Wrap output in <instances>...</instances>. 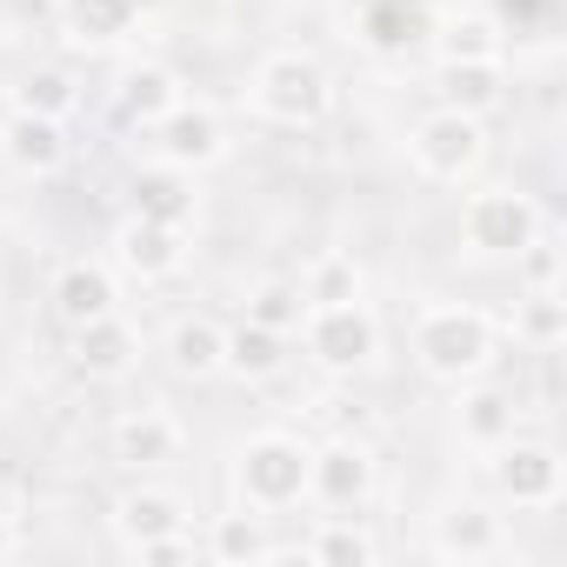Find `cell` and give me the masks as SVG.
<instances>
[{"instance_id":"obj_1","label":"cell","mask_w":567,"mask_h":567,"mask_svg":"<svg viewBox=\"0 0 567 567\" xmlns=\"http://www.w3.org/2000/svg\"><path fill=\"white\" fill-rule=\"evenodd\" d=\"M408 354H414V368H421L434 388H461V381L494 374V361H501V328H494V315H481V308H467V301H434V308L414 315Z\"/></svg>"},{"instance_id":"obj_2","label":"cell","mask_w":567,"mask_h":567,"mask_svg":"<svg viewBox=\"0 0 567 567\" xmlns=\"http://www.w3.org/2000/svg\"><path fill=\"white\" fill-rule=\"evenodd\" d=\"M308 454H315V441H301V434H288V427L247 434V441L234 447V461H227L234 501L254 507V514H267V520L308 507Z\"/></svg>"},{"instance_id":"obj_3","label":"cell","mask_w":567,"mask_h":567,"mask_svg":"<svg viewBox=\"0 0 567 567\" xmlns=\"http://www.w3.org/2000/svg\"><path fill=\"white\" fill-rule=\"evenodd\" d=\"M334 101H341L334 68L308 48H274L247 74V107L274 127H321L334 114Z\"/></svg>"},{"instance_id":"obj_4","label":"cell","mask_w":567,"mask_h":567,"mask_svg":"<svg viewBox=\"0 0 567 567\" xmlns=\"http://www.w3.org/2000/svg\"><path fill=\"white\" fill-rule=\"evenodd\" d=\"M540 227H547V214H540V200H534L527 187L487 181V187H474V194L461 200V214H454V247H461L467 260H481V267H501V260H514Z\"/></svg>"},{"instance_id":"obj_5","label":"cell","mask_w":567,"mask_h":567,"mask_svg":"<svg viewBox=\"0 0 567 567\" xmlns=\"http://www.w3.org/2000/svg\"><path fill=\"white\" fill-rule=\"evenodd\" d=\"M295 334H301L308 361H315L328 381H361V374H374V368H381V348H388V328H381V315L368 308V295H361V301H334V308H308Z\"/></svg>"},{"instance_id":"obj_6","label":"cell","mask_w":567,"mask_h":567,"mask_svg":"<svg viewBox=\"0 0 567 567\" xmlns=\"http://www.w3.org/2000/svg\"><path fill=\"white\" fill-rule=\"evenodd\" d=\"M408 167L434 187H467L487 167V121L454 114V107H427L408 127Z\"/></svg>"},{"instance_id":"obj_7","label":"cell","mask_w":567,"mask_h":567,"mask_svg":"<svg viewBox=\"0 0 567 567\" xmlns=\"http://www.w3.org/2000/svg\"><path fill=\"white\" fill-rule=\"evenodd\" d=\"M487 461V487H494V507H514V514H554L560 494H567V461L554 441H534V434H514L501 441Z\"/></svg>"},{"instance_id":"obj_8","label":"cell","mask_w":567,"mask_h":567,"mask_svg":"<svg viewBox=\"0 0 567 567\" xmlns=\"http://www.w3.org/2000/svg\"><path fill=\"white\" fill-rule=\"evenodd\" d=\"M381 487V454L368 434H328L308 454V501L328 514H361Z\"/></svg>"},{"instance_id":"obj_9","label":"cell","mask_w":567,"mask_h":567,"mask_svg":"<svg viewBox=\"0 0 567 567\" xmlns=\"http://www.w3.org/2000/svg\"><path fill=\"white\" fill-rule=\"evenodd\" d=\"M194 260V227L174 220H147V214H121V227L107 234V267L134 288H167V280Z\"/></svg>"},{"instance_id":"obj_10","label":"cell","mask_w":567,"mask_h":567,"mask_svg":"<svg viewBox=\"0 0 567 567\" xmlns=\"http://www.w3.org/2000/svg\"><path fill=\"white\" fill-rule=\"evenodd\" d=\"M147 147H154V161H167V167H187V174H207V167H220L227 161V114L220 107H207V101H174L154 127H147Z\"/></svg>"},{"instance_id":"obj_11","label":"cell","mask_w":567,"mask_h":567,"mask_svg":"<svg viewBox=\"0 0 567 567\" xmlns=\"http://www.w3.org/2000/svg\"><path fill=\"white\" fill-rule=\"evenodd\" d=\"M141 361H147V334H141L121 308H114V315H101V321L68 328V368H74L81 381H94V388L127 381Z\"/></svg>"},{"instance_id":"obj_12","label":"cell","mask_w":567,"mask_h":567,"mask_svg":"<svg viewBox=\"0 0 567 567\" xmlns=\"http://www.w3.org/2000/svg\"><path fill=\"white\" fill-rule=\"evenodd\" d=\"M187 454V427L167 414V408H121L107 421V461L127 467V474H161Z\"/></svg>"},{"instance_id":"obj_13","label":"cell","mask_w":567,"mask_h":567,"mask_svg":"<svg viewBox=\"0 0 567 567\" xmlns=\"http://www.w3.org/2000/svg\"><path fill=\"white\" fill-rule=\"evenodd\" d=\"M107 527H114V540L134 554V547H147V540L187 534V527H194V507H187V494H181V487H167V481H147V474H141L134 487H121V494H114Z\"/></svg>"},{"instance_id":"obj_14","label":"cell","mask_w":567,"mask_h":567,"mask_svg":"<svg viewBox=\"0 0 567 567\" xmlns=\"http://www.w3.org/2000/svg\"><path fill=\"white\" fill-rule=\"evenodd\" d=\"M427 554L434 560H454V567H481V560H501L507 554V514L487 507V501H447L427 527Z\"/></svg>"},{"instance_id":"obj_15","label":"cell","mask_w":567,"mask_h":567,"mask_svg":"<svg viewBox=\"0 0 567 567\" xmlns=\"http://www.w3.org/2000/svg\"><path fill=\"white\" fill-rule=\"evenodd\" d=\"M0 161H8L21 181H54V174L74 161L68 121L28 114V107H8V121H0Z\"/></svg>"},{"instance_id":"obj_16","label":"cell","mask_w":567,"mask_h":567,"mask_svg":"<svg viewBox=\"0 0 567 567\" xmlns=\"http://www.w3.org/2000/svg\"><path fill=\"white\" fill-rule=\"evenodd\" d=\"M48 308H54L61 328L101 321V315L121 308V274H114L107 260H94V254H74V260H61L54 280H48Z\"/></svg>"},{"instance_id":"obj_17","label":"cell","mask_w":567,"mask_h":567,"mask_svg":"<svg viewBox=\"0 0 567 567\" xmlns=\"http://www.w3.org/2000/svg\"><path fill=\"white\" fill-rule=\"evenodd\" d=\"M141 0H54V28L74 54H114L141 34Z\"/></svg>"},{"instance_id":"obj_18","label":"cell","mask_w":567,"mask_h":567,"mask_svg":"<svg viewBox=\"0 0 567 567\" xmlns=\"http://www.w3.org/2000/svg\"><path fill=\"white\" fill-rule=\"evenodd\" d=\"M514 434H520V401H514V388H494L487 374L454 388V441H461L467 454H494V447L514 441Z\"/></svg>"},{"instance_id":"obj_19","label":"cell","mask_w":567,"mask_h":567,"mask_svg":"<svg viewBox=\"0 0 567 567\" xmlns=\"http://www.w3.org/2000/svg\"><path fill=\"white\" fill-rule=\"evenodd\" d=\"M181 94H187V87H181V74H174L167 61H127V68L114 74V87H107V114H114L121 127L147 134Z\"/></svg>"},{"instance_id":"obj_20","label":"cell","mask_w":567,"mask_h":567,"mask_svg":"<svg viewBox=\"0 0 567 567\" xmlns=\"http://www.w3.org/2000/svg\"><path fill=\"white\" fill-rule=\"evenodd\" d=\"M127 214H147V220L194 227V214H200L194 174H187V167H167V161H147V167H134V174H127Z\"/></svg>"},{"instance_id":"obj_21","label":"cell","mask_w":567,"mask_h":567,"mask_svg":"<svg viewBox=\"0 0 567 567\" xmlns=\"http://www.w3.org/2000/svg\"><path fill=\"white\" fill-rule=\"evenodd\" d=\"M507 101V61H441L434 68V107L487 121Z\"/></svg>"},{"instance_id":"obj_22","label":"cell","mask_w":567,"mask_h":567,"mask_svg":"<svg viewBox=\"0 0 567 567\" xmlns=\"http://www.w3.org/2000/svg\"><path fill=\"white\" fill-rule=\"evenodd\" d=\"M520 354H554L567 341V288H520V301L494 321Z\"/></svg>"},{"instance_id":"obj_23","label":"cell","mask_w":567,"mask_h":567,"mask_svg":"<svg viewBox=\"0 0 567 567\" xmlns=\"http://www.w3.org/2000/svg\"><path fill=\"white\" fill-rule=\"evenodd\" d=\"M295 554L315 560V567H374V560H381V534L368 527V514H321V520L301 534Z\"/></svg>"},{"instance_id":"obj_24","label":"cell","mask_w":567,"mask_h":567,"mask_svg":"<svg viewBox=\"0 0 567 567\" xmlns=\"http://www.w3.org/2000/svg\"><path fill=\"white\" fill-rule=\"evenodd\" d=\"M200 554L220 560V567H260V560H280V540H267V514L234 507V514H214L207 520Z\"/></svg>"},{"instance_id":"obj_25","label":"cell","mask_w":567,"mask_h":567,"mask_svg":"<svg viewBox=\"0 0 567 567\" xmlns=\"http://www.w3.org/2000/svg\"><path fill=\"white\" fill-rule=\"evenodd\" d=\"M288 341L295 334H274L260 321H234L220 334V374H234V381H274L280 368H288Z\"/></svg>"},{"instance_id":"obj_26","label":"cell","mask_w":567,"mask_h":567,"mask_svg":"<svg viewBox=\"0 0 567 567\" xmlns=\"http://www.w3.org/2000/svg\"><path fill=\"white\" fill-rule=\"evenodd\" d=\"M220 321L214 315H181L174 328H167V341H161V354H167V368L181 374V381H214L220 374Z\"/></svg>"},{"instance_id":"obj_27","label":"cell","mask_w":567,"mask_h":567,"mask_svg":"<svg viewBox=\"0 0 567 567\" xmlns=\"http://www.w3.org/2000/svg\"><path fill=\"white\" fill-rule=\"evenodd\" d=\"M434 54L441 61H507V21L487 14V8L447 14L441 34H434Z\"/></svg>"},{"instance_id":"obj_28","label":"cell","mask_w":567,"mask_h":567,"mask_svg":"<svg viewBox=\"0 0 567 567\" xmlns=\"http://www.w3.org/2000/svg\"><path fill=\"white\" fill-rule=\"evenodd\" d=\"M301 301L308 308H334V301H361L368 295V274H361V260L354 254H341V247H328V254H315L308 267H301Z\"/></svg>"},{"instance_id":"obj_29","label":"cell","mask_w":567,"mask_h":567,"mask_svg":"<svg viewBox=\"0 0 567 567\" xmlns=\"http://www.w3.org/2000/svg\"><path fill=\"white\" fill-rule=\"evenodd\" d=\"M14 107L48 114V121H68V114L81 107V81H74V68H34V74H21Z\"/></svg>"},{"instance_id":"obj_30","label":"cell","mask_w":567,"mask_h":567,"mask_svg":"<svg viewBox=\"0 0 567 567\" xmlns=\"http://www.w3.org/2000/svg\"><path fill=\"white\" fill-rule=\"evenodd\" d=\"M301 315H308V301H301L295 280H254V288H247V315H240V321H260V328H274V334H295V328H301Z\"/></svg>"},{"instance_id":"obj_31","label":"cell","mask_w":567,"mask_h":567,"mask_svg":"<svg viewBox=\"0 0 567 567\" xmlns=\"http://www.w3.org/2000/svg\"><path fill=\"white\" fill-rule=\"evenodd\" d=\"M507 267H514L520 288H560V280H567V254H560V240H554L547 227H540V234H534Z\"/></svg>"},{"instance_id":"obj_32","label":"cell","mask_w":567,"mask_h":567,"mask_svg":"<svg viewBox=\"0 0 567 567\" xmlns=\"http://www.w3.org/2000/svg\"><path fill=\"white\" fill-rule=\"evenodd\" d=\"M14 547H21V527H14V514H8V507H0V560H8Z\"/></svg>"},{"instance_id":"obj_33","label":"cell","mask_w":567,"mask_h":567,"mask_svg":"<svg viewBox=\"0 0 567 567\" xmlns=\"http://www.w3.org/2000/svg\"><path fill=\"white\" fill-rule=\"evenodd\" d=\"M0 361H8V341H0Z\"/></svg>"}]
</instances>
